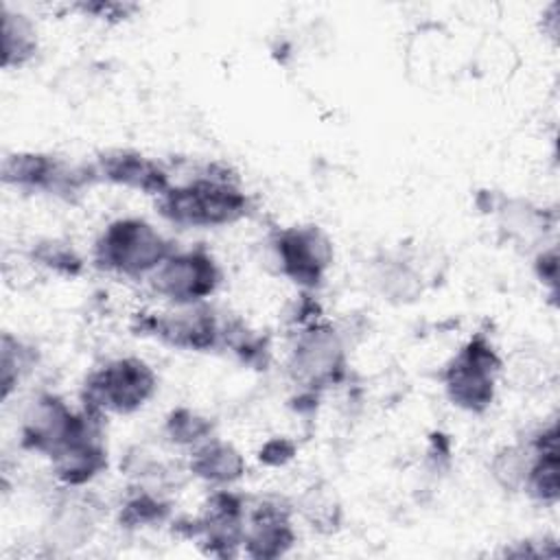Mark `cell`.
Here are the masks:
<instances>
[{
  "mask_svg": "<svg viewBox=\"0 0 560 560\" xmlns=\"http://www.w3.org/2000/svg\"><path fill=\"white\" fill-rule=\"evenodd\" d=\"M96 527V508L85 497H66L50 516L48 545L57 549H77L92 538Z\"/></svg>",
  "mask_w": 560,
  "mask_h": 560,
  "instance_id": "cell-16",
  "label": "cell"
},
{
  "mask_svg": "<svg viewBox=\"0 0 560 560\" xmlns=\"http://www.w3.org/2000/svg\"><path fill=\"white\" fill-rule=\"evenodd\" d=\"M249 197L223 164H206L190 179L155 197V210L177 228H223L247 217Z\"/></svg>",
  "mask_w": 560,
  "mask_h": 560,
  "instance_id": "cell-1",
  "label": "cell"
},
{
  "mask_svg": "<svg viewBox=\"0 0 560 560\" xmlns=\"http://www.w3.org/2000/svg\"><path fill=\"white\" fill-rule=\"evenodd\" d=\"M0 177L4 186L61 199H72L85 188L98 184L94 162L70 164L57 155L39 151H15L4 155Z\"/></svg>",
  "mask_w": 560,
  "mask_h": 560,
  "instance_id": "cell-5",
  "label": "cell"
},
{
  "mask_svg": "<svg viewBox=\"0 0 560 560\" xmlns=\"http://www.w3.org/2000/svg\"><path fill=\"white\" fill-rule=\"evenodd\" d=\"M501 357L481 332L470 337L442 372L448 400L468 413H486L497 394Z\"/></svg>",
  "mask_w": 560,
  "mask_h": 560,
  "instance_id": "cell-4",
  "label": "cell"
},
{
  "mask_svg": "<svg viewBox=\"0 0 560 560\" xmlns=\"http://www.w3.org/2000/svg\"><path fill=\"white\" fill-rule=\"evenodd\" d=\"M153 293L168 300L173 306L206 302L221 284V269L214 256L203 249L173 252L149 278Z\"/></svg>",
  "mask_w": 560,
  "mask_h": 560,
  "instance_id": "cell-9",
  "label": "cell"
},
{
  "mask_svg": "<svg viewBox=\"0 0 560 560\" xmlns=\"http://www.w3.org/2000/svg\"><path fill=\"white\" fill-rule=\"evenodd\" d=\"M37 365V350L26 341L2 332L0 337V396L7 400Z\"/></svg>",
  "mask_w": 560,
  "mask_h": 560,
  "instance_id": "cell-21",
  "label": "cell"
},
{
  "mask_svg": "<svg viewBox=\"0 0 560 560\" xmlns=\"http://www.w3.org/2000/svg\"><path fill=\"white\" fill-rule=\"evenodd\" d=\"M295 455V444L287 438H273L265 442V446L258 453V459L267 466H284Z\"/></svg>",
  "mask_w": 560,
  "mask_h": 560,
  "instance_id": "cell-28",
  "label": "cell"
},
{
  "mask_svg": "<svg viewBox=\"0 0 560 560\" xmlns=\"http://www.w3.org/2000/svg\"><path fill=\"white\" fill-rule=\"evenodd\" d=\"M81 409L83 422L79 431L48 457L55 479L66 490H74L90 483L107 468V446L103 435L105 416L94 413L85 407Z\"/></svg>",
  "mask_w": 560,
  "mask_h": 560,
  "instance_id": "cell-10",
  "label": "cell"
},
{
  "mask_svg": "<svg viewBox=\"0 0 560 560\" xmlns=\"http://www.w3.org/2000/svg\"><path fill=\"white\" fill-rule=\"evenodd\" d=\"M534 271H536L538 280L545 287H549L551 295H556V289H558V249L549 247V249L538 252L536 260H534Z\"/></svg>",
  "mask_w": 560,
  "mask_h": 560,
  "instance_id": "cell-27",
  "label": "cell"
},
{
  "mask_svg": "<svg viewBox=\"0 0 560 560\" xmlns=\"http://www.w3.org/2000/svg\"><path fill=\"white\" fill-rule=\"evenodd\" d=\"M291 516L293 503L278 497H265L254 505H247L243 553L254 560H273L284 556L295 542Z\"/></svg>",
  "mask_w": 560,
  "mask_h": 560,
  "instance_id": "cell-12",
  "label": "cell"
},
{
  "mask_svg": "<svg viewBox=\"0 0 560 560\" xmlns=\"http://www.w3.org/2000/svg\"><path fill=\"white\" fill-rule=\"evenodd\" d=\"M31 262L37 267H44L57 276L63 278H74L83 271V258L81 254L72 247V243L63 238H39L31 245L28 249Z\"/></svg>",
  "mask_w": 560,
  "mask_h": 560,
  "instance_id": "cell-24",
  "label": "cell"
},
{
  "mask_svg": "<svg viewBox=\"0 0 560 560\" xmlns=\"http://www.w3.org/2000/svg\"><path fill=\"white\" fill-rule=\"evenodd\" d=\"M0 18H2L0 63L4 70L22 68L37 55V48H39L37 28L28 15L20 11H11L7 4H2Z\"/></svg>",
  "mask_w": 560,
  "mask_h": 560,
  "instance_id": "cell-17",
  "label": "cell"
},
{
  "mask_svg": "<svg viewBox=\"0 0 560 560\" xmlns=\"http://www.w3.org/2000/svg\"><path fill=\"white\" fill-rule=\"evenodd\" d=\"M83 409L74 411L61 396L44 392L31 400L20 424V444L50 457L81 427Z\"/></svg>",
  "mask_w": 560,
  "mask_h": 560,
  "instance_id": "cell-11",
  "label": "cell"
},
{
  "mask_svg": "<svg viewBox=\"0 0 560 560\" xmlns=\"http://www.w3.org/2000/svg\"><path fill=\"white\" fill-rule=\"evenodd\" d=\"M212 420L188 409V407H177L173 409L166 420H164V435L171 444L175 446H188L195 448L201 442H206L208 438H212Z\"/></svg>",
  "mask_w": 560,
  "mask_h": 560,
  "instance_id": "cell-25",
  "label": "cell"
},
{
  "mask_svg": "<svg viewBox=\"0 0 560 560\" xmlns=\"http://www.w3.org/2000/svg\"><path fill=\"white\" fill-rule=\"evenodd\" d=\"M77 9H81L85 15H92V18H98V20H105V22H120V20H127L138 7L136 4H129V2H83V4H77Z\"/></svg>",
  "mask_w": 560,
  "mask_h": 560,
  "instance_id": "cell-26",
  "label": "cell"
},
{
  "mask_svg": "<svg viewBox=\"0 0 560 560\" xmlns=\"http://www.w3.org/2000/svg\"><path fill=\"white\" fill-rule=\"evenodd\" d=\"M188 472L210 486L228 488L243 479L245 457L234 444L219 438H208L190 451Z\"/></svg>",
  "mask_w": 560,
  "mask_h": 560,
  "instance_id": "cell-15",
  "label": "cell"
},
{
  "mask_svg": "<svg viewBox=\"0 0 560 560\" xmlns=\"http://www.w3.org/2000/svg\"><path fill=\"white\" fill-rule=\"evenodd\" d=\"M534 462V451L525 442L501 446L490 459V475L505 492H523Z\"/></svg>",
  "mask_w": 560,
  "mask_h": 560,
  "instance_id": "cell-22",
  "label": "cell"
},
{
  "mask_svg": "<svg viewBox=\"0 0 560 560\" xmlns=\"http://www.w3.org/2000/svg\"><path fill=\"white\" fill-rule=\"evenodd\" d=\"M158 392V374L138 357H120L92 370L81 387V407L101 416H127Z\"/></svg>",
  "mask_w": 560,
  "mask_h": 560,
  "instance_id": "cell-3",
  "label": "cell"
},
{
  "mask_svg": "<svg viewBox=\"0 0 560 560\" xmlns=\"http://www.w3.org/2000/svg\"><path fill=\"white\" fill-rule=\"evenodd\" d=\"M98 182L138 190L144 195H162L171 186V173L158 160L133 149H107L94 160Z\"/></svg>",
  "mask_w": 560,
  "mask_h": 560,
  "instance_id": "cell-13",
  "label": "cell"
},
{
  "mask_svg": "<svg viewBox=\"0 0 560 560\" xmlns=\"http://www.w3.org/2000/svg\"><path fill=\"white\" fill-rule=\"evenodd\" d=\"M499 219H501V228L512 238L527 241V243L545 234V230L549 228L547 214L538 206L525 199H505L499 206Z\"/></svg>",
  "mask_w": 560,
  "mask_h": 560,
  "instance_id": "cell-23",
  "label": "cell"
},
{
  "mask_svg": "<svg viewBox=\"0 0 560 560\" xmlns=\"http://www.w3.org/2000/svg\"><path fill=\"white\" fill-rule=\"evenodd\" d=\"M534 451V462L525 481V490L540 505H556L560 497V455H558V422H549L527 438Z\"/></svg>",
  "mask_w": 560,
  "mask_h": 560,
  "instance_id": "cell-14",
  "label": "cell"
},
{
  "mask_svg": "<svg viewBox=\"0 0 560 560\" xmlns=\"http://www.w3.org/2000/svg\"><path fill=\"white\" fill-rule=\"evenodd\" d=\"M173 252L175 243L138 217L112 221L94 243L96 269L122 278H149Z\"/></svg>",
  "mask_w": 560,
  "mask_h": 560,
  "instance_id": "cell-2",
  "label": "cell"
},
{
  "mask_svg": "<svg viewBox=\"0 0 560 560\" xmlns=\"http://www.w3.org/2000/svg\"><path fill=\"white\" fill-rule=\"evenodd\" d=\"M278 273L304 291L317 289L335 258L332 243L317 225H291L271 236Z\"/></svg>",
  "mask_w": 560,
  "mask_h": 560,
  "instance_id": "cell-8",
  "label": "cell"
},
{
  "mask_svg": "<svg viewBox=\"0 0 560 560\" xmlns=\"http://www.w3.org/2000/svg\"><path fill=\"white\" fill-rule=\"evenodd\" d=\"M293 512H298L319 534H335L343 518L337 494L322 483L306 488L293 503Z\"/></svg>",
  "mask_w": 560,
  "mask_h": 560,
  "instance_id": "cell-18",
  "label": "cell"
},
{
  "mask_svg": "<svg viewBox=\"0 0 560 560\" xmlns=\"http://www.w3.org/2000/svg\"><path fill=\"white\" fill-rule=\"evenodd\" d=\"M131 328L136 335L153 337L164 346L190 352L221 348L223 339V319L206 302L175 306L166 313H138Z\"/></svg>",
  "mask_w": 560,
  "mask_h": 560,
  "instance_id": "cell-7",
  "label": "cell"
},
{
  "mask_svg": "<svg viewBox=\"0 0 560 560\" xmlns=\"http://www.w3.org/2000/svg\"><path fill=\"white\" fill-rule=\"evenodd\" d=\"M287 372L304 392L319 394L346 376V343L328 322H311L295 332Z\"/></svg>",
  "mask_w": 560,
  "mask_h": 560,
  "instance_id": "cell-6",
  "label": "cell"
},
{
  "mask_svg": "<svg viewBox=\"0 0 560 560\" xmlns=\"http://www.w3.org/2000/svg\"><path fill=\"white\" fill-rule=\"evenodd\" d=\"M374 287L383 300L409 304L422 295L420 273L405 260H383L374 271Z\"/></svg>",
  "mask_w": 560,
  "mask_h": 560,
  "instance_id": "cell-20",
  "label": "cell"
},
{
  "mask_svg": "<svg viewBox=\"0 0 560 560\" xmlns=\"http://www.w3.org/2000/svg\"><path fill=\"white\" fill-rule=\"evenodd\" d=\"M168 516H171V503L162 494L144 486H138L136 490H131L118 510V523L122 529L155 527L166 523Z\"/></svg>",
  "mask_w": 560,
  "mask_h": 560,
  "instance_id": "cell-19",
  "label": "cell"
}]
</instances>
